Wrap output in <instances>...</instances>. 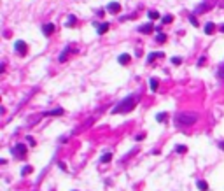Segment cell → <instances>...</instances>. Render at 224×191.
<instances>
[{
  "label": "cell",
  "instance_id": "cell-14",
  "mask_svg": "<svg viewBox=\"0 0 224 191\" xmlns=\"http://www.w3.org/2000/svg\"><path fill=\"white\" fill-rule=\"evenodd\" d=\"M61 114H63V109H53V111L46 112V116H61Z\"/></svg>",
  "mask_w": 224,
  "mask_h": 191
},
{
  "label": "cell",
  "instance_id": "cell-19",
  "mask_svg": "<svg viewBox=\"0 0 224 191\" xmlns=\"http://www.w3.org/2000/svg\"><path fill=\"white\" fill-rule=\"evenodd\" d=\"M147 16H149V19H158V18H159V12H158V11H149Z\"/></svg>",
  "mask_w": 224,
  "mask_h": 191
},
{
  "label": "cell",
  "instance_id": "cell-16",
  "mask_svg": "<svg viewBox=\"0 0 224 191\" xmlns=\"http://www.w3.org/2000/svg\"><path fill=\"white\" fill-rule=\"evenodd\" d=\"M68 53H70V46H68V48H67L65 51H63L61 55H60V62H61V63H63V62H67V56H68Z\"/></svg>",
  "mask_w": 224,
  "mask_h": 191
},
{
  "label": "cell",
  "instance_id": "cell-4",
  "mask_svg": "<svg viewBox=\"0 0 224 191\" xmlns=\"http://www.w3.org/2000/svg\"><path fill=\"white\" fill-rule=\"evenodd\" d=\"M14 156H18V158H25V154H26V146L25 144H16L12 149Z\"/></svg>",
  "mask_w": 224,
  "mask_h": 191
},
{
  "label": "cell",
  "instance_id": "cell-11",
  "mask_svg": "<svg viewBox=\"0 0 224 191\" xmlns=\"http://www.w3.org/2000/svg\"><path fill=\"white\" fill-rule=\"evenodd\" d=\"M163 56H165V53H151V55L147 56V62H149V63H152L156 58H163Z\"/></svg>",
  "mask_w": 224,
  "mask_h": 191
},
{
  "label": "cell",
  "instance_id": "cell-2",
  "mask_svg": "<svg viewBox=\"0 0 224 191\" xmlns=\"http://www.w3.org/2000/svg\"><path fill=\"white\" fill-rule=\"evenodd\" d=\"M198 121V114L196 112H179L175 118V123L179 126H191Z\"/></svg>",
  "mask_w": 224,
  "mask_h": 191
},
{
  "label": "cell",
  "instance_id": "cell-21",
  "mask_svg": "<svg viewBox=\"0 0 224 191\" xmlns=\"http://www.w3.org/2000/svg\"><path fill=\"white\" fill-rule=\"evenodd\" d=\"M112 160V153H105L103 156H102V163H109Z\"/></svg>",
  "mask_w": 224,
  "mask_h": 191
},
{
  "label": "cell",
  "instance_id": "cell-17",
  "mask_svg": "<svg viewBox=\"0 0 224 191\" xmlns=\"http://www.w3.org/2000/svg\"><path fill=\"white\" fill-rule=\"evenodd\" d=\"M74 25H75V16H68L65 21V27H74Z\"/></svg>",
  "mask_w": 224,
  "mask_h": 191
},
{
  "label": "cell",
  "instance_id": "cell-1",
  "mask_svg": "<svg viewBox=\"0 0 224 191\" xmlns=\"http://www.w3.org/2000/svg\"><path fill=\"white\" fill-rule=\"evenodd\" d=\"M137 102H138V95H130V97H126L124 100H121L117 105L112 109V114H126L133 111L135 107H137Z\"/></svg>",
  "mask_w": 224,
  "mask_h": 191
},
{
  "label": "cell",
  "instance_id": "cell-29",
  "mask_svg": "<svg viewBox=\"0 0 224 191\" xmlns=\"http://www.w3.org/2000/svg\"><path fill=\"white\" fill-rule=\"evenodd\" d=\"M219 147H221V149H224V142H219Z\"/></svg>",
  "mask_w": 224,
  "mask_h": 191
},
{
  "label": "cell",
  "instance_id": "cell-25",
  "mask_svg": "<svg viewBox=\"0 0 224 191\" xmlns=\"http://www.w3.org/2000/svg\"><path fill=\"white\" fill-rule=\"evenodd\" d=\"M217 77H219V79H224V65L219 69V70H217Z\"/></svg>",
  "mask_w": 224,
  "mask_h": 191
},
{
  "label": "cell",
  "instance_id": "cell-27",
  "mask_svg": "<svg viewBox=\"0 0 224 191\" xmlns=\"http://www.w3.org/2000/svg\"><path fill=\"white\" fill-rule=\"evenodd\" d=\"M166 119V114L165 112H161V114H158V121H159V123H163V121Z\"/></svg>",
  "mask_w": 224,
  "mask_h": 191
},
{
  "label": "cell",
  "instance_id": "cell-10",
  "mask_svg": "<svg viewBox=\"0 0 224 191\" xmlns=\"http://www.w3.org/2000/svg\"><path fill=\"white\" fill-rule=\"evenodd\" d=\"M96 27H98V34L103 35V34L109 32V27H110V25H109V23H102V25H96Z\"/></svg>",
  "mask_w": 224,
  "mask_h": 191
},
{
  "label": "cell",
  "instance_id": "cell-7",
  "mask_svg": "<svg viewBox=\"0 0 224 191\" xmlns=\"http://www.w3.org/2000/svg\"><path fill=\"white\" fill-rule=\"evenodd\" d=\"M117 62L121 65H128L130 62H131V56L128 55V53H123V55H119V58H117Z\"/></svg>",
  "mask_w": 224,
  "mask_h": 191
},
{
  "label": "cell",
  "instance_id": "cell-13",
  "mask_svg": "<svg viewBox=\"0 0 224 191\" xmlns=\"http://www.w3.org/2000/svg\"><path fill=\"white\" fill-rule=\"evenodd\" d=\"M149 86H151V91H156L158 86H159V81H158V79H151V81H149Z\"/></svg>",
  "mask_w": 224,
  "mask_h": 191
},
{
  "label": "cell",
  "instance_id": "cell-26",
  "mask_svg": "<svg viewBox=\"0 0 224 191\" xmlns=\"http://www.w3.org/2000/svg\"><path fill=\"white\" fill-rule=\"evenodd\" d=\"M175 151H177V153H186V151H187V147H186V146H177V147H175Z\"/></svg>",
  "mask_w": 224,
  "mask_h": 191
},
{
  "label": "cell",
  "instance_id": "cell-6",
  "mask_svg": "<svg viewBox=\"0 0 224 191\" xmlns=\"http://www.w3.org/2000/svg\"><path fill=\"white\" fill-rule=\"evenodd\" d=\"M119 11H121V5H119L117 2H112L107 5V12H110V14H117Z\"/></svg>",
  "mask_w": 224,
  "mask_h": 191
},
{
  "label": "cell",
  "instance_id": "cell-3",
  "mask_svg": "<svg viewBox=\"0 0 224 191\" xmlns=\"http://www.w3.org/2000/svg\"><path fill=\"white\" fill-rule=\"evenodd\" d=\"M14 49H16V53H18L19 56H26L28 46H26L25 41H16V42H14Z\"/></svg>",
  "mask_w": 224,
  "mask_h": 191
},
{
  "label": "cell",
  "instance_id": "cell-28",
  "mask_svg": "<svg viewBox=\"0 0 224 191\" xmlns=\"http://www.w3.org/2000/svg\"><path fill=\"white\" fill-rule=\"evenodd\" d=\"M219 30H221V32H222V34H224V23H222V25H221V27H219Z\"/></svg>",
  "mask_w": 224,
  "mask_h": 191
},
{
  "label": "cell",
  "instance_id": "cell-8",
  "mask_svg": "<svg viewBox=\"0 0 224 191\" xmlns=\"http://www.w3.org/2000/svg\"><path fill=\"white\" fill-rule=\"evenodd\" d=\"M210 7H212V5H210L208 2H203V4L200 5V7H196V11H194V12H196V14H201V12H205V11H208Z\"/></svg>",
  "mask_w": 224,
  "mask_h": 191
},
{
  "label": "cell",
  "instance_id": "cell-24",
  "mask_svg": "<svg viewBox=\"0 0 224 191\" xmlns=\"http://www.w3.org/2000/svg\"><path fill=\"white\" fill-rule=\"evenodd\" d=\"M172 63H173V65H180V63H182V58L173 56V58H172Z\"/></svg>",
  "mask_w": 224,
  "mask_h": 191
},
{
  "label": "cell",
  "instance_id": "cell-5",
  "mask_svg": "<svg viewBox=\"0 0 224 191\" xmlns=\"http://www.w3.org/2000/svg\"><path fill=\"white\" fill-rule=\"evenodd\" d=\"M54 25H53V23H46V25H44V27H42V34H44V35H51V34H54Z\"/></svg>",
  "mask_w": 224,
  "mask_h": 191
},
{
  "label": "cell",
  "instance_id": "cell-23",
  "mask_svg": "<svg viewBox=\"0 0 224 191\" xmlns=\"http://www.w3.org/2000/svg\"><path fill=\"white\" fill-rule=\"evenodd\" d=\"M189 23H191L193 27H198V19H196V16H194V14L189 16Z\"/></svg>",
  "mask_w": 224,
  "mask_h": 191
},
{
  "label": "cell",
  "instance_id": "cell-15",
  "mask_svg": "<svg viewBox=\"0 0 224 191\" xmlns=\"http://www.w3.org/2000/svg\"><path fill=\"white\" fill-rule=\"evenodd\" d=\"M156 42L158 44L166 42V34H158V35H156Z\"/></svg>",
  "mask_w": 224,
  "mask_h": 191
},
{
  "label": "cell",
  "instance_id": "cell-18",
  "mask_svg": "<svg viewBox=\"0 0 224 191\" xmlns=\"http://www.w3.org/2000/svg\"><path fill=\"white\" fill-rule=\"evenodd\" d=\"M198 188H200V191H207V189H208L207 181H198Z\"/></svg>",
  "mask_w": 224,
  "mask_h": 191
},
{
  "label": "cell",
  "instance_id": "cell-12",
  "mask_svg": "<svg viewBox=\"0 0 224 191\" xmlns=\"http://www.w3.org/2000/svg\"><path fill=\"white\" fill-rule=\"evenodd\" d=\"M214 32H215V25H214V23H207V25H205V34L210 35V34H214Z\"/></svg>",
  "mask_w": 224,
  "mask_h": 191
},
{
  "label": "cell",
  "instance_id": "cell-9",
  "mask_svg": "<svg viewBox=\"0 0 224 191\" xmlns=\"http://www.w3.org/2000/svg\"><path fill=\"white\" fill-rule=\"evenodd\" d=\"M154 27L151 25V23H147V25H142L140 27V34H152Z\"/></svg>",
  "mask_w": 224,
  "mask_h": 191
},
{
  "label": "cell",
  "instance_id": "cell-20",
  "mask_svg": "<svg viewBox=\"0 0 224 191\" xmlns=\"http://www.w3.org/2000/svg\"><path fill=\"white\" fill-rule=\"evenodd\" d=\"M161 21L165 23V25H170V23L173 21V16H172V14H166V16H163V19H161Z\"/></svg>",
  "mask_w": 224,
  "mask_h": 191
},
{
  "label": "cell",
  "instance_id": "cell-22",
  "mask_svg": "<svg viewBox=\"0 0 224 191\" xmlns=\"http://www.w3.org/2000/svg\"><path fill=\"white\" fill-rule=\"evenodd\" d=\"M32 167H30V165H28V167H23V170H21V175H28V174H32Z\"/></svg>",
  "mask_w": 224,
  "mask_h": 191
},
{
  "label": "cell",
  "instance_id": "cell-30",
  "mask_svg": "<svg viewBox=\"0 0 224 191\" xmlns=\"http://www.w3.org/2000/svg\"><path fill=\"white\" fill-rule=\"evenodd\" d=\"M219 5H221V7L224 9V0H221V2H219Z\"/></svg>",
  "mask_w": 224,
  "mask_h": 191
}]
</instances>
